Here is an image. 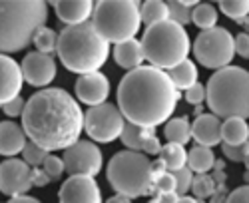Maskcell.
<instances>
[{
    "mask_svg": "<svg viewBox=\"0 0 249 203\" xmlns=\"http://www.w3.org/2000/svg\"><path fill=\"white\" fill-rule=\"evenodd\" d=\"M32 168L26 166L22 159L10 157L0 164V193L12 197L26 195L32 187Z\"/></svg>",
    "mask_w": 249,
    "mask_h": 203,
    "instance_id": "obj_12",
    "label": "cell"
},
{
    "mask_svg": "<svg viewBox=\"0 0 249 203\" xmlns=\"http://www.w3.org/2000/svg\"><path fill=\"white\" fill-rule=\"evenodd\" d=\"M30 177H32V186H38V187H44L50 184V177L42 171V168H32Z\"/></svg>",
    "mask_w": 249,
    "mask_h": 203,
    "instance_id": "obj_42",
    "label": "cell"
},
{
    "mask_svg": "<svg viewBox=\"0 0 249 203\" xmlns=\"http://www.w3.org/2000/svg\"><path fill=\"white\" fill-rule=\"evenodd\" d=\"M197 2H179V0H170L165 2L168 6V20H172L178 26H185L192 22V6H196Z\"/></svg>",
    "mask_w": 249,
    "mask_h": 203,
    "instance_id": "obj_29",
    "label": "cell"
},
{
    "mask_svg": "<svg viewBox=\"0 0 249 203\" xmlns=\"http://www.w3.org/2000/svg\"><path fill=\"white\" fill-rule=\"evenodd\" d=\"M150 203H160V201H158V199H152V201H150Z\"/></svg>",
    "mask_w": 249,
    "mask_h": 203,
    "instance_id": "obj_48",
    "label": "cell"
},
{
    "mask_svg": "<svg viewBox=\"0 0 249 203\" xmlns=\"http://www.w3.org/2000/svg\"><path fill=\"white\" fill-rule=\"evenodd\" d=\"M194 54L203 68L221 70L225 66H230V62L235 56L233 34L221 26L201 30L194 42Z\"/></svg>",
    "mask_w": 249,
    "mask_h": 203,
    "instance_id": "obj_9",
    "label": "cell"
},
{
    "mask_svg": "<svg viewBox=\"0 0 249 203\" xmlns=\"http://www.w3.org/2000/svg\"><path fill=\"white\" fill-rule=\"evenodd\" d=\"M215 181L207 175V173H201V175H197V177H194L192 179V187L190 189H194V193L197 195V197H207V195H212L213 193V189H215Z\"/></svg>",
    "mask_w": 249,
    "mask_h": 203,
    "instance_id": "obj_34",
    "label": "cell"
},
{
    "mask_svg": "<svg viewBox=\"0 0 249 203\" xmlns=\"http://www.w3.org/2000/svg\"><path fill=\"white\" fill-rule=\"evenodd\" d=\"M56 52L66 70L86 76L98 72L110 56V44L102 40L90 22L66 26L58 34Z\"/></svg>",
    "mask_w": 249,
    "mask_h": 203,
    "instance_id": "obj_3",
    "label": "cell"
},
{
    "mask_svg": "<svg viewBox=\"0 0 249 203\" xmlns=\"http://www.w3.org/2000/svg\"><path fill=\"white\" fill-rule=\"evenodd\" d=\"M233 50L241 58H247L249 56V36H247V32H243V34H239V36L233 38Z\"/></svg>",
    "mask_w": 249,
    "mask_h": 203,
    "instance_id": "obj_40",
    "label": "cell"
},
{
    "mask_svg": "<svg viewBox=\"0 0 249 203\" xmlns=\"http://www.w3.org/2000/svg\"><path fill=\"white\" fill-rule=\"evenodd\" d=\"M179 96L163 70L140 66L122 78L118 86V110L128 124L156 128L170 119Z\"/></svg>",
    "mask_w": 249,
    "mask_h": 203,
    "instance_id": "obj_2",
    "label": "cell"
},
{
    "mask_svg": "<svg viewBox=\"0 0 249 203\" xmlns=\"http://www.w3.org/2000/svg\"><path fill=\"white\" fill-rule=\"evenodd\" d=\"M54 10L64 24L76 26L88 22V18L92 16L94 10V2H90V0H56Z\"/></svg>",
    "mask_w": 249,
    "mask_h": 203,
    "instance_id": "obj_19",
    "label": "cell"
},
{
    "mask_svg": "<svg viewBox=\"0 0 249 203\" xmlns=\"http://www.w3.org/2000/svg\"><path fill=\"white\" fill-rule=\"evenodd\" d=\"M32 44L36 46V52H42V54H52L58 46V34L48 28V26H42L38 28L32 36Z\"/></svg>",
    "mask_w": 249,
    "mask_h": 203,
    "instance_id": "obj_30",
    "label": "cell"
},
{
    "mask_svg": "<svg viewBox=\"0 0 249 203\" xmlns=\"http://www.w3.org/2000/svg\"><path fill=\"white\" fill-rule=\"evenodd\" d=\"M42 171L52 179H60L62 175H64V164H62V159L56 157V155H48L44 159V164H42Z\"/></svg>",
    "mask_w": 249,
    "mask_h": 203,
    "instance_id": "obj_35",
    "label": "cell"
},
{
    "mask_svg": "<svg viewBox=\"0 0 249 203\" xmlns=\"http://www.w3.org/2000/svg\"><path fill=\"white\" fill-rule=\"evenodd\" d=\"M108 181L118 195L142 197L152 191V161L140 152H118L108 164Z\"/></svg>",
    "mask_w": 249,
    "mask_h": 203,
    "instance_id": "obj_8",
    "label": "cell"
},
{
    "mask_svg": "<svg viewBox=\"0 0 249 203\" xmlns=\"http://www.w3.org/2000/svg\"><path fill=\"white\" fill-rule=\"evenodd\" d=\"M215 166V155H213V150L210 148H203V146H194L190 152H188V168L192 173H207L210 169H213Z\"/></svg>",
    "mask_w": 249,
    "mask_h": 203,
    "instance_id": "obj_24",
    "label": "cell"
},
{
    "mask_svg": "<svg viewBox=\"0 0 249 203\" xmlns=\"http://www.w3.org/2000/svg\"><path fill=\"white\" fill-rule=\"evenodd\" d=\"M126 126V119L120 114L116 104H100L86 112L84 116V130L86 134L100 144H110L118 139Z\"/></svg>",
    "mask_w": 249,
    "mask_h": 203,
    "instance_id": "obj_10",
    "label": "cell"
},
{
    "mask_svg": "<svg viewBox=\"0 0 249 203\" xmlns=\"http://www.w3.org/2000/svg\"><path fill=\"white\" fill-rule=\"evenodd\" d=\"M22 130L32 144L46 152L68 150L84 130V112L66 90L44 88L26 102Z\"/></svg>",
    "mask_w": 249,
    "mask_h": 203,
    "instance_id": "obj_1",
    "label": "cell"
},
{
    "mask_svg": "<svg viewBox=\"0 0 249 203\" xmlns=\"http://www.w3.org/2000/svg\"><path fill=\"white\" fill-rule=\"evenodd\" d=\"M221 152L227 159L235 161V164H245L247 166V144H243V146H225V144H221Z\"/></svg>",
    "mask_w": 249,
    "mask_h": 203,
    "instance_id": "obj_36",
    "label": "cell"
},
{
    "mask_svg": "<svg viewBox=\"0 0 249 203\" xmlns=\"http://www.w3.org/2000/svg\"><path fill=\"white\" fill-rule=\"evenodd\" d=\"M106 203H132V199L130 197H124V195H114V197H110Z\"/></svg>",
    "mask_w": 249,
    "mask_h": 203,
    "instance_id": "obj_45",
    "label": "cell"
},
{
    "mask_svg": "<svg viewBox=\"0 0 249 203\" xmlns=\"http://www.w3.org/2000/svg\"><path fill=\"white\" fill-rule=\"evenodd\" d=\"M24 106H26L24 98H22V96H16L14 100L6 102V104L2 106V110H4V114H6L8 118H18V116H22V112H24Z\"/></svg>",
    "mask_w": 249,
    "mask_h": 203,
    "instance_id": "obj_39",
    "label": "cell"
},
{
    "mask_svg": "<svg viewBox=\"0 0 249 203\" xmlns=\"http://www.w3.org/2000/svg\"><path fill=\"white\" fill-rule=\"evenodd\" d=\"M178 203H199L196 197H190V195H181L179 199H178Z\"/></svg>",
    "mask_w": 249,
    "mask_h": 203,
    "instance_id": "obj_46",
    "label": "cell"
},
{
    "mask_svg": "<svg viewBox=\"0 0 249 203\" xmlns=\"http://www.w3.org/2000/svg\"><path fill=\"white\" fill-rule=\"evenodd\" d=\"M205 102L212 114L223 118L249 116V74L241 66H225L210 76L205 84Z\"/></svg>",
    "mask_w": 249,
    "mask_h": 203,
    "instance_id": "obj_5",
    "label": "cell"
},
{
    "mask_svg": "<svg viewBox=\"0 0 249 203\" xmlns=\"http://www.w3.org/2000/svg\"><path fill=\"white\" fill-rule=\"evenodd\" d=\"M22 80L34 88H44L56 78V62L54 56L42 52H30L24 56L20 64Z\"/></svg>",
    "mask_w": 249,
    "mask_h": 203,
    "instance_id": "obj_13",
    "label": "cell"
},
{
    "mask_svg": "<svg viewBox=\"0 0 249 203\" xmlns=\"http://www.w3.org/2000/svg\"><path fill=\"white\" fill-rule=\"evenodd\" d=\"M76 96L82 104H88L90 108L106 104L110 96V80L102 72L80 76L76 82Z\"/></svg>",
    "mask_w": 249,
    "mask_h": 203,
    "instance_id": "obj_15",
    "label": "cell"
},
{
    "mask_svg": "<svg viewBox=\"0 0 249 203\" xmlns=\"http://www.w3.org/2000/svg\"><path fill=\"white\" fill-rule=\"evenodd\" d=\"M172 177H174V184H176V193H178L179 197L190 191L194 173H192L188 168H181V169H178V171H172Z\"/></svg>",
    "mask_w": 249,
    "mask_h": 203,
    "instance_id": "obj_33",
    "label": "cell"
},
{
    "mask_svg": "<svg viewBox=\"0 0 249 203\" xmlns=\"http://www.w3.org/2000/svg\"><path fill=\"white\" fill-rule=\"evenodd\" d=\"M219 8H221V12L225 16H230L233 20H239V18L247 16L249 2H247V0H221Z\"/></svg>",
    "mask_w": 249,
    "mask_h": 203,
    "instance_id": "obj_32",
    "label": "cell"
},
{
    "mask_svg": "<svg viewBox=\"0 0 249 203\" xmlns=\"http://www.w3.org/2000/svg\"><path fill=\"white\" fill-rule=\"evenodd\" d=\"M152 189H156L160 195L176 191V184H174V177H172V173H170V171H165V173H161L160 177H156V179H154V186H152Z\"/></svg>",
    "mask_w": 249,
    "mask_h": 203,
    "instance_id": "obj_37",
    "label": "cell"
},
{
    "mask_svg": "<svg viewBox=\"0 0 249 203\" xmlns=\"http://www.w3.org/2000/svg\"><path fill=\"white\" fill-rule=\"evenodd\" d=\"M22 82L24 80L22 72H20V64L14 58L0 54V106H4L6 102L20 96Z\"/></svg>",
    "mask_w": 249,
    "mask_h": 203,
    "instance_id": "obj_17",
    "label": "cell"
},
{
    "mask_svg": "<svg viewBox=\"0 0 249 203\" xmlns=\"http://www.w3.org/2000/svg\"><path fill=\"white\" fill-rule=\"evenodd\" d=\"M48 20L42 0H2L0 2V54L20 52L32 44V36Z\"/></svg>",
    "mask_w": 249,
    "mask_h": 203,
    "instance_id": "obj_4",
    "label": "cell"
},
{
    "mask_svg": "<svg viewBox=\"0 0 249 203\" xmlns=\"http://www.w3.org/2000/svg\"><path fill=\"white\" fill-rule=\"evenodd\" d=\"M114 60L116 64L122 66L124 70H136L143 64V52L140 40H128V42L116 44L114 48Z\"/></svg>",
    "mask_w": 249,
    "mask_h": 203,
    "instance_id": "obj_21",
    "label": "cell"
},
{
    "mask_svg": "<svg viewBox=\"0 0 249 203\" xmlns=\"http://www.w3.org/2000/svg\"><path fill=\"white\" fill-rule=\"evenodd\" d=\"M163 135L170 144H178V146H185L192 139V124L188 121V118H172L165 121L163 126Z\"/></svg>",
    "mask_w": 249,
    "mask_h": 203,
    "instance_id": "obj_25",
    "label": "cell"
},
{
    "mask_svg": "<svg viewBox=\"0 0 249 203\" xmlns=\"http://www.w3.org/2000/svg\"><path fill=\"white\" fill-rule=\"evenodd\" d=\"M178 199H179V195H178L176 191H172V193H163V195H158V201H160V203H178Z\"/></svg>",
    "mask_w": 249,
    "mask_h": 203,
    "instance_id": "obj_43",
    "label": "cell"
},
{
    "mask_svg": "<svg viewBox=\"0 0 249 203\" xmlns=\"http://www.w3.org/2000/svg\"><path fill=\"white\" fill-rule=\"evenodd\" d=\"M192 22L201 30H210L217 24V10L210 2H197L192 8Z\"/></svg>",
    "mask_w": 249,
    "mask_h": 203,
    "instance_id": "obj_28",
    "label": "cell"
},
{
    "mask_svg": "<svg viewBox=\"0 0 249 203\" xmlns=\"http://www.w3.org/2000/svg\"><path fill=\"white\" fill-rule=\"evenodd\" d=\"M163 20H168V6L161 0H148V2L140 4V22L154 26Z\"/></svg>",
    "mask_w": 249,
    "mask_h": 203,
    "instance_id": "obj_27",
    "label": "cell"
},
{
    "mask_svg": "<svg viewBox=\"0 0 249 203\" xmlns=\"http://www.w3.org/2000/svg\"><path fill=\"white\" fill-rule=\"evenodd\" d=\"M26 134L22 126L16 121H0V155L14 157L16 153H22L26 146Z\"/></svg>",
    "mask_w": 249,
    "mask_h": 203,
    "instance_id": "obj_20",
    "label": "cell"
},
{
    "mask_svg": "<svg viewBox=\"0 0 249 203\" xmlns=\"http://www.w3.org/2000/svg\"><path fill=\"white\" fill-rule=\"evenodd\" d=\"M160 161L163 164L165 171H178L181 168H185L188 164V152L183 150V146H178V144H165L161 146V152H160Z\"/></svg>",
    "mask_w": 249,
    "mask_h": 203,
    "instance_id": "obj_26",
    "label": "cell"
},
{
    "mask_svg": "<svg viewBox=\"0 0 249 203\" xmlns=\"http://www.w3.org/2000/svg\"><path fill=\"white\" fill-rule=\"evenodd\" d=\"M102 152L96 144L92 141H84L78 139L76 144H72L62 157V164H64V171H68V175H86V177H94L102 171Z\"/></svg>",
    "mask_w": 249,
    "mask_h": 203,
    "instance_id": "obj_11",
    "label": "cell"
},
{
    "mask_svg": "<svg viewBox=\"0 0 249 203\" xmlns=\"http://www.w3.org/2000/svg\"><path fill=\"white\" fill-rule=\"evenodd\" d=\"M165 74H168L172 86L178 92L179 90H188L194 84H197V68H196V64L192 62V60H183V62H179L178 66H174Z\"/></svg>",
    "mask_w": 249,
    "mask_h": 203,
    "instance_id": "obj_23",
    "label": "cell"
},
{
    "mask_svg": "<svg viewBox=\"0 0 249 203\" xmlns=\"http://www.w3.org/2000/svg\"><path fill=\"white\" fill-rule=\"evenodd\" d=\"M192 137L196 146L213 148L221 144V119L213 114H199L192 124Z\"/></svg>",
    "mask_w": 249,
    "mask_h": 203,
    "instance_id": "obj_18",
    "label": "cell"
},
{
    "mask_svg": "<svg viewBox=\"0 0 249 203\" xmlns=\"http://www.w3.org/2000/svg\"><path fill=\"white\" fill-rule=\"evenodd\" d=\"M6 203H40L36 197H30V195H20V197H12L8 199Z\"/></svg>",
    "mask_w": 249,
    "mask_h": 203,
    "instance_id": "obj_44",
    "label": "cell"
},
{
    "mask_svg": "<svg viewBox=\"0 0 249 203\" xmlns=\"http://www.w3.org/2000/svg\"><path fill=\"white\" fill-rule=\"evenodd\" d=\"M249 137V126L243 118H225L221 121V144L243 146Z\"/></svg>",
    "mask_w": 249,
    "mask_h": 203,
    "instance_id": "obj_22",
    "label": "cell"
},
{
    "mask_svg": "<svg viewBox=\"0 0 249 203\" xmlns=\"http://www.w3.org/2000/svg\"><path fill=\"white\" fill-rule=\"evenodd\" d=\"M185 102H188V104H192V106H199L201 102L205 100V86H201L199 82L197 84H194L192 88H188L185 90Z\"/></svg>",
    "mask_w": 249,
    "mask_h": 203,
    "instance_id": "obj_38",
    "label": "cell"
},
{
    "mask_svg": "<svg viewBox=\"0 0 249 203\" xmlns=\"http://www.w3.org/2000/svg\"><path fill=\"white\" fill-rule=\"evenodd\" d=\"M225 203H249V187L241 186V187L233 189L230 195H227Z\"/></svg>",
    "mask_w": 249,
    "mask_h": 203,
    "instance_id": "obj_41",
    "label": "cell"
},
{
    "mask_svg": "<svg viewBox=\"0 0 249 203\" xmlns=\"http://www.w3.org/2000/svg\"><path fill=\"white\" fill-rule=\"evenodd\" d=\"M60 203H102V191L94 177L70 175L58 191Z\"/></svg>",
    "mask_w": 249,
    "mask_h": 203,
    "instance_id": "obj_14",
    "label": "cell"
},
{
    "mask_svg": "<svg viewBox=\"0 0 249 203\" xmlns=\"http://www.w3.org/2000/svg\"><path fill=\"white\" fill-rule=\"evenodd\" d=\"M92 28L106 42L122 44L140 32V2L132 0H102L94 4Z\"/></svg>",
    "mask_w": 249,
    "mask_h": 203,
    "instance_id": "obj_7",
    "label": "cell"
},
{
    "mask_svg": "<svg viewBox=\"0 0 249 203\" xmlns=\"http://www.w3.org/2000/svg\"><path fill=\"white\" fill-rule=\"evenodd\" d=\"M143 60L158 70H172L183 60H188L192 50L190 34L185 28L174 24L172 20H163L160 24L148 26L140 40Z\"/></svg>",
    "mask_w": 249,
    "mask_h": 203,
    "instance_id": "obj_6",
    "label": "cell"
},
{
    "mask_svg": "<svg viewBox=\"0 0 249 203\" xmlns=\"http://www.w3.org/2000/svg\"><path fill=\"white\" fill-rule=\"evenodd\" d=\"M237 24H239V26H245V28H247V16L239 18V20H237Z\"/></svg>",
    "mask_w": 249,
    "mask_h": 203,
    "instance_id": "obj_47",
    "label": "cell"
},
{
    "mask_svg": "<svg viewBox=\"0 0 249 203\" xmlns=\"http://www.w3.org/2000/svg\"><path fill=\"white\" fill-rule=\"evenodd\" d=\"M22 155H24V164L30 166V168H42L44 159L50 155V152H46L44 148H40L36 144H32V141H26V146L22 150Z\"/></svg>",
    "mask_w": 249,
    "mask_h": 203,
    "instance_id": "obj_31",
    "label": "cell"
},
{
    "mask_svg": "<svg viewBox=\"0 0 249 203\" xmlns=\"http://www.w3.org/2000/svg\"><path fill=\"white\" fill-rule=\"evenodd\" d=\"M122 144L130 152H140L143 155H160L161 144L156 135V128H140L134 124H126L122 132Z\"/></svg>",
    "mask_w": 249,
    "mask_h": 203,
    "instance_id": "obj_16",
    "label": "cell"
}]
</instances>
